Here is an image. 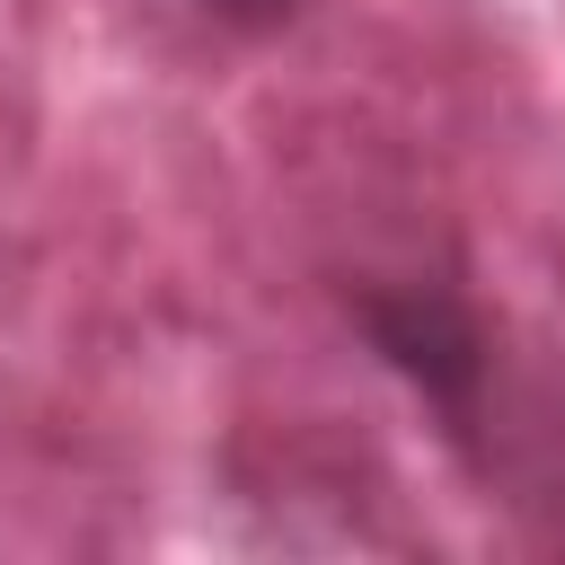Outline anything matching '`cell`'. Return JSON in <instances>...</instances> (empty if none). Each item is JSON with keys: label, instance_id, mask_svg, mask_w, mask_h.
<instances>
[{"label": "cell", "instance_id": "1", "mask_svg": "<svg viewBox=\"0 0 565 565\" xmlns=\"http://www.w3.org/2000/svg\"><path fill=\"white\" fill-rule=\"evenodd\" d=\"M353 335L468 441L486 415V327L450 282H344Z\"/></svg>", "mask_w": 565, "mask_h": 565}, {"label": "cell", "instance_id": "2", "mask_svg": "<svg viewBox=\"0 0 565 565\" xmlns=\"http://www.w3.org/2000/svg\"><path fill=\"white\" fill-rule=\"evenodd\" d=\"M185 9H203V18H230V26H282L300 0H185Z\"/></svg>", "mask_w": 565, "mask_h": 565}]
</instances>
